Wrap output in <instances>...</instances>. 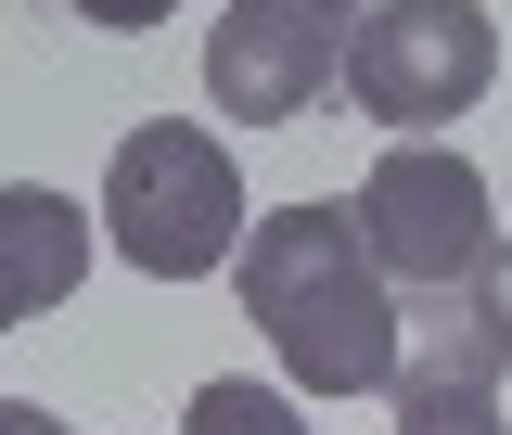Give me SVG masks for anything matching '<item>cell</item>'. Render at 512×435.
I'll return each mask as SVG.
<instances>
[{
	"label": "cell",
	"mask_w": 512,
	"mask_h": 435,
	"mask_svg": "<svg viewBox=\"0 0 512 435\" xmlns=\"http://www.w3.org/2000/svg\"><path fill=\"white\" fill-rule=\"evenodd\" d=\"M90 282V205H64L52 180H0V333L52 320Z\"/></svg>",
	"instance_id": "52a82bcc"
},
{
	"label": "cell",
	"mask_w": 512,
	"mask_h": 435,
	"mask_svg": "<svg viewBox=\"0 0 512 435\" xmlns=\"http://www.w3.org/2000/svg\"><path fill=\"white\" fill-rule=\"evenodd\" d=\"M0 435H90V423H52L39 397H0Z\"/></svg>",
	"instance_id": "8fae6325"
},
{
	"label": "cell",
	"mask_w": 512,
	"mask_h": 435,
	"mask_svg": "<svg viewBox=\"0 0 512 435\" xmlns=\"http://www.w3.org/2000/svg\"><path fill=\"white\" fill-rule=\"evenodd\" d=\"M333 64H346L333 13H308V0H231L218 39H205V103L244 116V128H282L333 90Z\"/></svg>",
	"instance_id": "5b68a950"
},
{
	"label": "cell",
	"mask_w": 512,
	"mask_h": 435,
	"mask_svg": "<svg viewBox=\"0 0 512 435\" xmlns=\"http://www.w3.org/2000/svg\"><path fill=\"white\" fill-rule=\"evenodd\" d=\"M308 13H359V0H308Z\"/></svg>",
	"instance_id": "7c38bea8"
},
{
	"label": "cell",
	"mask_w": 512,
	"mask_h": 435,
	"mask_svg": "<svg viewBox=\"0 0 512 435\" xmlns=\"http://www.w3.org/2000/svg\"><path fill=\"white\" fill-rule=\"evenodd\" d=\"M461 320H474V333H487V346L512 359V231L474 256V282H461Z\"/></svg>",
	"instance_id": "9c48e42d"
},
{
	"label": "cell",
	"mask_w": 512,
	"mask_h": 435,
	"mask_svg": "<svg viewBox=\"0 0 512 435\" xmlns=\"http://www.w3.org/2000/svg\"><path fill=\"white\" fill-rule=\"evenodd\" d=\"M231 282H244V320L269 333V359L295 372V397H384L410 359V295L359 244V192L269 205L231 256Z\"/></svg>",
	"instance_id": "6da1fadb"
},
{
	"label": "cell",
	"mask_w": 512,
	"mask_h": 435,
	"mask_svg": "<svg viewBox=\"0 0 512 435\" xmlns=\"http://www.w3.org/2000/svg\"><path fill=\"white\" fill-rule=\"evenodd\" d=\"M192 435H320L295 397H269V384L244 372H218V384H192Z\"/></svg>",
	"instance_id": "ba28073f"
},
{
	"label": "cell",
	"mask_w": 512,
	"mask_h": 435,
	"mask_svg": "<svg viewBox=\"0 0 512 435\" xmlns=\"http://www.w3.org/2000/svg\"><path fill=\"white\" fill-rule=\"evenodd\" d=\"M103 244L141 269V282H205V269H231L244 256V167L180 116H141L103 154Z\"/></svg>",
	"instance_id": "7a4b0ae2"
},
{
	"label": "cell",
	"mask_w": 512,
	"mask_h": 435,
	"mask_svg": "<svg viewBox=\"0 0 512 435\" xmlns=\"http://www.w3.org/2000/svg\"><path fill=\"white\" fill-rule=\"evenodd\" d=\"M359 244L397 295H461L474 282V256L500 244V205L474 180V154H448V141H397L372 180H359Z\"/></svg>",
	"instance_id": "277c9868"
},
{
	"label": "cell",
	"mask_w": 512,
	"mask_h": 435,
	"mask_svg": "<svg viewBox=\"0 0 512 435\" xmlns=\"http://www.w3.org/2000/svg\"><path fill=\"white\" fill-rule=\"evenodd\" d=\"M397 435H512L500 423V346L461 320V295H410V359H397Z\"/></svg>",
	"instance_id": "8992f818"
},
{
	"label": "cell",
	"mask_w": 512,
	"mask_h": 435,
	"mask_svg": "<svg viewBox=\"0 0 512 435\" xmlns=\"http://www.w3.org/2000/svg\"><path fill=\"white\" fill-rule=\"evenodd\" d=\"M487 77H500V13L487 0H359L346 64H333V90L397 141H436L448 116H474Z\"/></svg>",
	"instance_id": "3957f363"
},
{
	"label": "cell",
	"mask_w": 512,
	"mask_h": 435,
	"mask_svg": "<svg viewBox=\"0 0 512 435\" xmlns=\"http://www.w3.org/2000/svg\"><path fill=\"white\" fill-rule=\"evenodd\" d=\"M77 13H90L103 39H141V26H154V13H180V0H77Z\"/></svg>",
	"instance_id": "30bf717a"
}]
</instances>
